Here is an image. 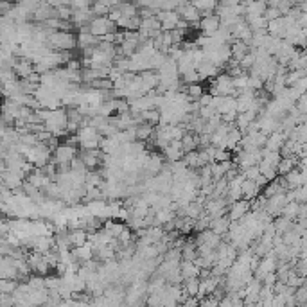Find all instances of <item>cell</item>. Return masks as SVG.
Segmentation results:
<instances>
[{
	"mask_svg": "<svg viewBox=\"0 0 307 307\" xmlns=\"http://www.w3.org/2000/svg\"><path fill=\"white\" fill-rule=\"evenodd\" d=\"M47 43H49L52 50H74L78 47L74 31H62V29L52 31Z\"/></svg>",
	"mask_w": 307,
	"mask_h": 307,
	"instance_id": "obj_1",
	"label": "cell"
},
{
	"mask_svg": "<svg viewBox=\"0 0 307 307\" xmlns=\"http://www.w3.org/2000/svg\"><path fill=\"white\" fill-rule=\"evenodd\" d=\"M78 137H79V149H94L99 148V140H101V135L99 131L92 126H83L78 130Z\"/></svg>",
	"mask_w": 307,
	"mask_h": 307,
	"instance_id": "obj_2",
	"label": "cell"
},
{
	"mask_svg": "<svg viewBox=\"0 0 307 307\" xmlns=\"http://www.w3.org/2000/svg\"><path fill=\"white\" fill-rule=\"evenodd\" d=\"M88 31H90L94 36L101 38L106 33H113V31H117V25H115L108 17H94L90 24H88Z\"/></svg>",
	"mask_w": 307,
	"mask_h": 307,
	"instance_id": "obj_3",
	"label": "cell"
},
{
	"mask_svg": "<svg viewBox=\"0 0 307 307\" xmlns=\"http://www.w3.org/2000/svg\"><path fill=\"white\" fill-rule=\"evenodd\" d=\"M176 11H178V15H180V18L189 22L191 27H198V22H200L201 15H200V11L194 8V4L191 0H183V2L176 8Z\"/></svg>",
	"mask_w": 307,
	"mask_h": 307,
	"instance_id": "obj_4",
	"label": "cell"
},
{
	"mask_svg": "<svg viewBox=\"0 0 307 307\" xmlns=\"http://www.w3.org/2000/svg\"><path fill=\"white\" fill-rule=\"evenodd\" d=\"M155 17L160 20L162 31H172L176 27V22L180 20V15H178L176 9H160V11L155 13Z\"/></svg>",
	"mask_w": 307,
	"mask_h": 307,
	"instance_id": "obj_5",
	"label": "cell"
},
{
	"mask_svg": "<svg viewBox=\"0 0 307 307\" xmlns=\"http://www.w3.org/2000/svg\"><path fill=\"white\" fill-rule=\"evenodd\" d=\"M76 155H78V148H76V146H69V144L62 142L52 151V156H50V158H52L56 164H69Z\"/></svg>",
	"mask_w": 307,
	"mask_h": 307,
	"instance_id": "obj_6",
	"label": "cell"
},
{
	"mask_svg": "<svg viewBox=\"0 0 307 307\" xmlns=\"http://www.w3.org/2000/svg\"><path fill=\"white\" fill-rule=\"evenodd\" d=\"M248 212H250V201L241 198V200L232 201V203L228 205L226 216H228L230 221H239V219H241L242 216H246Z\"/></svg>",
	"mask_w": 307,
	"mask_h": 307,
	"instance_id": "obj_7",
	"label": "cell"
},
{
	"mask_svg": "<svg viewBox=\"0 0 307 307\" xmlns=\"http://www.w3.org/2000/svg\"><path fill=\"white\" fill-rule=\"evenodd\" d=\"M0 176H2V183H4L6 187H9L11 191H15V189L22 187V183H24V180H25V172L24 171H11V169H4Z\"/></svg>",
	"mask_w": 307,
	"mask_h": 307,
	"instance_id": "obj_8",
	"label": "cell"
},
{
	"mask_svg": "<svg viewBox=\"0 0 307 307\" xmlns=\"http://www.w3.org/2000/svg\"><path fill=\"white\" fill-rule=\"evenodd\" d=\"M219 17H217L216 13H210V15H207V17H201L200 22H198V29L201 31V34H207V36H210V34H214L219 29Z\"/></svg>",
	"mask_w": 307,
	"mask_h": 307,
	"instance_id": "obj_9",
	"label": "cell"
},
{
	"mask_svg": "<svg viewBox=\"0 0 307 307\" xmlns=\"http://www.w3.org/2000/svg\"><path fill=\"white\" fill-rule=\"evenodd\" d=\"M196 72L200 74V78H201V81L203 79H212V78H216L219 72H221V69L217 65H214L210 59H207V57H203L200 63H196Z\"/></svg>",
	"mask_w": 307,
	"mask_h": 307,
	"instance_id": "obj_10",
	"label": "cell"
},
{
	"mask_svg": "<svg viewBox=\"0 0 307 307\" xmlns=\"http://www.w3.org/2000/svg\"><path fill=\"white\" fill-rule=\"evenodd\" d=\"M286 31H287V24H286V18H284L282 15H280L279 18H275V20H268V24H266V33L268 34L284 40Z\"/></svg>",
	"mask_w": 307,
	"mask_h": 307,
	"instance_id": "obj_11",
	"label": "cell"
},
{
	"mask_svg": "<svg viewBox=\"0 0 307 307\" xmlns=\"http://www.w3.org/2000/svg\"><path fill=\"white\" fill-rule=\"evenodd\" d=\"M94 18V13H92L90 8H85V9H72V18L70 20L74 22L76 29L81 27V25H88Z\"/></svg>",
	"mask_w": 307,
	"mask_h": 307,
	"instance_id": "obj_12",
	"label": "cell"
},
{
	"mask_svg": "<svg viewBox=\"0 0 307 307\" xmlns=\"http://www.w3.org/2000/svg\"><path fill=\"white\" fill-rule=\"evenodd\" d=\"M140 74V81H142V90L148 92L151 88H156L160 81V76L156 70H144V72H139Z\"/></svg>",
	"mask_w": 307,
	"mask_h": 307,
	"instance_id": "obj_13",
	"label": "cell"
},
{
	"mask_svg": "<svg viewBox=\"0 0 307 307\" xmlns=\"http://www.w3.org/2000/svg\"><path fill=\"white\" fill-rule=\"evenodd\" d=\"M284 140H286V135H284L280 130L271 131V133H268V139H266V144H264V148H266L268 151H279L280 146L284 144Z\"/></svg>",
	"mask_w": 307,
	"mask_h": 307,
	"instance_id": "obj_14",
	"label": "cell"
},
{
	"mask_svg": "<svg viewBox=\"0 0 307 307\" xmlns=\"http://www.w3.org/2000/svg\"><path fill=\"white\" fill-rule=\"evenodd\" d=\"M266 8H268L266 0H252L250 4L244 6V15L242 17H261Z\"/></svg>",
	"mask_w": 307,
	"mask_h": 307,
	"instance_id": "obj_15",
	"label": "cell"
},
{
	"mask_svg": "<svg viewBox=\"0 0 307 307\" xmlns=\"http://www.w3.org/2000/svg\"><path fill=\"white\" fill-rule=\"evenodd\" d=\"M212 232H216L217 235H223V233L228 232L230 228V219L228 216H219V217H214V219H210V226H209Z\"/></svg>",
	"mask_w": 307,
	"mask_h": 307,
	"instance_id": "obj_16",
	"label": "cell"
},
{
	"mask_svg": "<svg viewBox=\"0 0 307 307\" xmlns=\"http://www.w3.org/2000/svg\"><path fill=\"white\" fill-rule=\"evenodd\" d=\"M248 50H250V45H248L246 41H242V40L230 41V52H232V59H235V62H239Z\"/></svg>",
	"mask_w": 307,
	"mask_h": 307,
	"instance_id": "obj_17",
	"label": "cell"
},
{
	"mask_svg": "<svg viewBox=\"0 0 307 307\" xmlns=\"http://www.w3.org/2000/svg\"><path fill=\"white\" fill-rule=\"evenodd\" d=\"M241 193H242V198L244 200H254L255 196H259L261 194V189L255 185V181L254 180H248V178H244L242 180V183H241Z\"/></svg>",
	"mask_w": 307,
	"mask_h": 307,
	"instance_id": "obj_18",
	"label": "cell"
},
{
	"mask_svg": "<svg viewBox=\"0 0 307 307\" xmlns=\"http://www.w3.org/2000/svg\"><path fill=\"white\" fill-rule=\"evenodd\" d=\"M180 144H181V151L183 153L198 149V135L193 133V131H185L183 137L180 139Z\"/></svg>",
	"mask_w": 307,
	"mask_h": 307,
	"instance_id": "obj_19",
	"label": "cell"
},
{
	"mask_svg": "<svg viewBox=\"0 0 307 307\" xmlns=\"http://www.w3.org/2000/svg\"><path fill=\"white\" fill-rule=\"evenodd\" d=\"M67 237H69L70 246H81L86 242V230L85 228H74L67 232Z\"/></svg>",
	"mask_w": 307,
	"mask_h": 307,
	"instance_id": "obj_20",
	"label": "cell"
},
{
	"mask_svg": "<svg viewBox=\"0 0 307 307\" xmlns=\"http://www.w3.org/2000/svg\"><path fill=\"white\" fill-rule=\"evenodd\" d=\"M76 40H78V47H79V49H83V47L97 45L99 41H101V38L94 36L90 31H86V33H79V31H78V36H76Z\"/></svg>",
	"mask_w": 307,
	"mask_h": 307,
	"instance_id": "obj_21",
	"label": "cell"
},
{
	"mask_svg": "<svg viewBox=\"0 0 307 307\" xmlns=\"http://www.w3.org/2000/svg\"><path fill=\"white\" fill-rule=\"evenodd\" d=\"M153 130H155V126H151V124H148V122H139V124H135L137 140H142V142L149 140V139H151V135H153Z\"/></svg>",
	"mask_w": 307,
	"mask_h": 307,
	"instance_id": "obj_22",
	"label": "cell"
},
{
	"mask_svg": "<svg viewBox=\"0 0 307 307\" xmlns=\"http://www.w3.org/2000/svg\"><path fill=\"white\" fill-rule=\"evenodd\" d=\"M181 252V259L183 261H194L198 257V252H196V244H194L193 237H189L187 241L183 242V246L180 248Z\"/></svg>",
	"mask_w": 307,
	"mask_h": 307,
	"instance_id": "obj_23",
	"label": "cell"
},
{
	"mask_svg": "<svg viewBox=\"0 0 307 307\" xmlns=\"http://www.w3.org/2000/svg\"><path fill=\"white\" fill-rule=\"evenodd\" d=\"M139 117L142 119V122H148V124H151V126H158V122H160V110H158V108H149V110L140 111Z\"/></svg>",
	"mask_w": 307,
	"mask_h": 307,
	"instance_id": "obj_24",
	"label": "cell"
},
{
	"mask_svg": "<svg viewBox=\"0 0 307 307\" xmlns=\"http://www.w3.org/2000/svg\"><path fill=\"white\" fill-rule=\"evenodd\" d=\"M296 162H298V158H296V156H289V158H280V162L279 164H277V174H279V176H284V174H286V172H289L291 169L295 167L296 165Z\"/></svg>",
	"mask_w": 307,
	"mask_h": 307,
	"instance_id": "obj_25",
	"label": "cell"
},
{
	"mask_svg": "<svg viewBox=\"0 0 307 307\" xmlns=\"http://www.w3.org/2000/svg\"><path fill=\"white\" fill-rule=\"evenodd\" d=\"M111 4L108 0H95L90 4V9L94 13V17H106L108 11H110Z\"/></svg>",
	"mask_w": 307,
	"mask_h": 307,
	"instance_id": "obj_26",
	"label": "cell"
},
{
	"mask_svg": "<svg viewBox=\"0 0 307 307\" xmlns=\"http://www.w3.org/2000/svg\"><path fill=\"white\" fill-rule=\"evenodd\" d=\"M232 110H235V97L233 95H221V104H219V108L216 111L219 115H223Z\"/></svg>",
	"mask_w": 307,
	"mask_h": 307,
	"instance_id": "obj_27",
	"label": "cell"
},
{
	"mask_svg": "<svg viewBox=\"0 0 307 307\" xmlns=\"http://www.w3.org/2000/svg\"><path fill=\"white\" fill-rule=\"evenodd\" d=\"M296 210H298V201H287L282 207V210H280V216L287 217V219H295Z\"/></svg>",
	"mask_w": 307,
	"mask_h": 307,
	"instance_id": "obj_28",
	"label": "cell"
},
{
	"mask_svg": "<svg viewBox=\"0 0 307 307\" xmlns=\"http://www.w3.org/2000/svg\"><path fill=\"white\" fill-rule=\"evenodd\" d=\"M18 280L15 279H8V277H0V293H9L11 295L13 291L17 289Z\"/></svg>",
	"mask_w": 307,
	"mask_h": 307,
	"instance_id": "obj_29",
	"label": "cell"
},
{
	"mask_svg": "<svg viewBox=\"0 0 307 307\" xmlns=\"http://www.w3.org/2000/svg\"><path fill=\"white\" fill-rule=\"evenodd\" d=\"M203 86H201V83H193V85H187V95L191 101H198L200 99V95L203 94Z\"/></svg>",
	"mask_w": 307,
	"mask_h": 307,
	"instance_id": "obj_30",
	"label": "cell"
},
{
	"mask_svg": "<svg viewBox=\"0 0 307 307\" xmlns=\"http://www.w3.org/2000/svg\"><path fill=\"white\" fill-rule=\"evenodd\" d=\"M295 300L296 305H307V284H302V286L295 287Z\"/></svg>",
	"mask_w": 307,
	"mask_h": 307,
	"instance_id": "obj_31",
	"label": "cell"
},
{
	"mask_svg": "<svg viewBox=\"0 0 307 307\" xmlns=\"http://www.w3.org/2000/svg\"><path fill=\"white\" fill-rule=\"evenodd\" d=\"M268 6H273V8H277L280 11V15H286L287 11H289L291 9V2L289 0H270V2H268Z\"/></svg>",
	"mask_w": 307,
	"mask_h": 307,
	"instance_id": "obj_32",
	"label": "cell"
},
{
	"mask_svg": "<svg viewBox=\"0 0 307 307\" xmlns=\"http://www.w3.org/2000/svg\"><path fill=\"white\" fill-rule=\"evenodd\" d=\"M232 151L225 148H216L214 151V162H223V160H232Z\"/></svg>",
	"mask_w": 307,
	"mask_h": 307,
	"instance_id": "obj_33",
	"label": "cell"
},
{
	"mask_svg": "<svg viewBox=\"0 0 307 307\" xmlns=\"http://www.w3.org/2000/svg\"><path fill=\"white\" fill-rule=\"evenodd\" d=\"M295 200L298 201V203H305L307 201V187L305 185H298V187H295Z\"/></svg>",
	"mask_w": 307,
	"mask_h": 307,
	"instance_id": "obj_34",
	"label": "cell"
},
{
	"mask_svg": "<svg viewBox=\"0 0 307 307\" xmlns=\"http://www.w3.org/2000/svg\"><path fill=\"white\" fill-rule=\"evenodd\" d=\"M262 17L266 18V20H275V18L280 17V11L277 8H273V6H268V8L264 9V13H262Z\"/></svg>",
	"mask_w": 307,
	"mask_h": 307,
	"instance_id": "obj_35",
	"label": "cell"
},
{
	"mask_svg": "<svg viewBox=\"0 0 307 307\" xmlns=\"http://www.w3.org/2000/svg\"><path fill=\"white\" fill-rule=\"evenodd\" d=\"M295 108L300 111V113H307V95L302 94L298 99L295 101Z\"/></svg>",
	"mask_w": 307,
	"mask_h": 307,
	"instance_id": "obj_36",
	"label": "cell"
},
{
	"mask_svg": "<svg viewBox=\"0 0 307 307\" xmlns=\"http://www.w3.org/2000/svg\"><path fill=\"white\" fill-rule=\"evenodd\" d=\"M242 174H244V178H248V180H255V178L261 174V171H259L257 164H255V165H250L248 169H244V171H242Z\"/></svg>",
	"mask_w": 307,
	"mask_h": 307,
	"instance_id": "obj_37",
	"label": "cell"
},
{
	"mask_svg": "<svg viewBox=\"0 0 307 307\" xmlns=\"http://www.w3.org/2000/svg\"><path fill=\"white\" fill-rule=\"evenodd\" d=\"M214 113H216V110H214L212 106H200V110H198V115L205 120L209 119L210 115H214Z\"/></svg>",
	"mask_w": 307,
	"mask_h": 307,
	"instance_id": "obj_38",
	"label": "cell"
},
{
	"mask_svg": "<svg viewBox=\"0 0 307 307\" xmlns=\"http://www.w3.org/2000/svg\"><path fill=\"white\" fill-rule=\"evenodd\" d=\"M235 117H237V111H235V110L226 111V113H223V115H221V122L233 124V122H235Z\"/></svg>",
	"mask_w": 307,
	"mask_h": 307,
	"instance_id": "obj_39",
	"label": "cell"
},
{
	"mask_svg": "<svg viewBox=\"0 0 307 307\" xmlns=\"http://www.w3.org/2000/svg\"><path fill=\"white\" fill-rule=\"evenodd\" d=\"M291 86H295V88L300 92V94H305V90H307V78L303 76V78L296 79L295 85H291Z\"/></svg>",
	"mask_w": 307,
	"mask_h": 307,
	"instance_id": "obj_40",
	"label": "cell"
},
{
	"mask_svg": "<svg viewBox=\"0 0 307 307\" xmlns=\"http://www.w3.org/2000/svg\"><path fill=\"white\" fill-rule=\"evenodd\" d=\"M69 6L72 9H85V8H90V2H88V0H70Z\"/></svg>",
	"mask_w": 307,
	"mask_h": 307,
	"instance_id": "obj_41",
	"label": "cell"
},
{
	"mask_svg": "<svg viewBox=\"0 0 307 307\" xmlns=\"http://www.w3.org/2000/svg\"><path fill=\"white\" fill-rule=\"evenodd\" d=\"M210 101H212V95H210L209 92H203V94L200 95V99H198V102H200V106H209Z\"/></svg>",
	"mask_w": 307,
	"mask_h": 307,
	"instance_id": "obj_42",
	"label": "cell"
},
{
	"mask_svg": "<svg viewBox=\"0 0 307 307\" xmlns=\"http://www.w3.org/2000/svg\"><path fill=\"white\" fill-rule=\"evenodd\" d=\"M254 181H255V185H257L259 189H262V187H264V185L268 183V180H266V178H264V176H262V174H259V176L255 178Z\"/></svg>",
	"mask_w": 307,
	"mask_h": 307,
	"instance_id": "obj_43",
	"label": "cell"
},
{
	"mask_svg": "<svg viewBox=\"0 0 307 307\" xmlns=\"http://www.w3.org/2000/svg\"><path fill=\"white\" fill-rule=\"evenodd\" d=\"M289 2L293 6H296V4H302V2H305V0H289Z\"/></svg>",
	"mask_w": 307,
	"mask_h": 307,
	"instance_id": "obj_44",
	"label": "cell"
},
{
	"mask_svg": "<svg viewBox=\"0 0 307 307\" xmlns=\"http://www.w3.org/2000/svg\"><path fill=\"white\" fill-rule=\"evenodd\" d=\"M88 2H90V4H92V2H95V0H88Z\"/></svg>",
	"mask_w": 307,
	"mask_h": 307,
	"instance_id": "obj_45",
	"label": "cell"
},
{
	"mask_svg": "<svg viewBox=\"0 0 307 307\" xmlns=\"http://www.w3.org/2000/svg\"><path fill=\"white\" fill-rule=\"evenodd\" d=\"M266 2H270V0H266Z\"/></svg>",
	"mask_w": 307,
	"mask_h": 307,
	"instance_id": "obj_46",
	"label": "cell"
}]
</instances>
